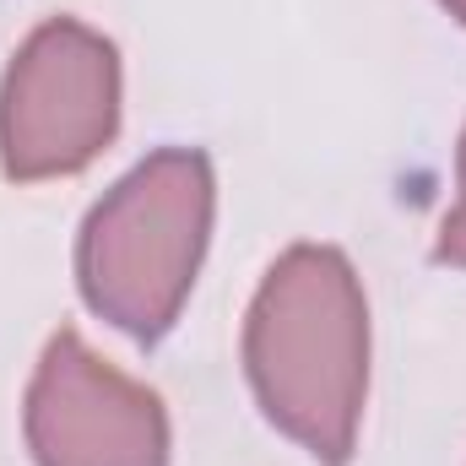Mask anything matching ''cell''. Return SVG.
Returning <instances> with one entry per match:
<instances>
[{
    "instance_id": "obj_2",
    "label": "cell",
    "mask_w": 466,
    "mask_h": 466,
    "mask_svg": "<svg viewBox=\"0 0 466 466\" xmlns=\"http://www.w3.org/2000/svg\"><path fill=\"white\" fill-rule=\"evenodd\" d=\"M218 179L201 147H163L141 157L87 212L76 238V288L136 342L174 331L212 244Z\"/></svg>"
},
{
    "instance_id": "obj_3",
    "label": "cell",
    "mask_w": 466,
    "mask_h": 466,
    "mask_svg": "<svg viewBox=\"0 0 466 466\" xmlns=\"http://www.w3.org/2000/svg\"><path fill=\"white\" fill-rule=\"evenodd\" d=\"M115 136L119 49L76 16H49L0 76V174L16 185L66 179Z\"/></svg>"
},
{
    "instance_id": "obj_1",
    "label": "cell",
    "mask_w": 466,
    "mask_h": 466,
    "mask_svg": "<svg viewBox=\"0 0 466 466\" xmlns=\"http://www.w3.org/2000/svg\"><path fill=\"white\" fill-rule=\"evenodd\" d=\"M244 374L260 412L320 466H348L369 396V304L337 244H293L244 315Z\"/></svg>"
},
{
    "instance_id": "obj_4",
    "label": "cell",
    "mask_w": 466,
    "mask_h": 466,
    "mask_svg": "<svg viewBox=\"0 0 466 466\" xmlns=\"http://www.w3.org/2000/svg\"><path fill=\"white\" fill-rule=\"evenodd\" d=\"M22 434L38 466H168L163 396L104 363L71 326L33 369Z\"/></svg>"
},
{
    "instance_id": "obj_5",
    "label": "cell",
    "mask_w": 466,
    "mask_h": 466,
    "mask_svg": "<svg viewBox=\"0 0 466 466\" xmlns=\"http://www.w3.org/2000/svg\"><path fill=\"white\" fill-rule=\"evenodd\" d=\"M434 260H440V266H456V271H466V130H461V147H456V207H451V218L440 223Z\"/></svg>"
},
{
    "instance_id": "obj_6",
    "label": "cell",
    "mask_w": 466,
    "mask_h": 466,
    "mask_svg": "<svg viewBox=\"0 0 466 466\" xmlns=\"http://www.w3.org/2000/svg\"><path fill=\"white\" fill-rule=\"evenodd\" d=\"M440 5H445V11H451V16L466 27V0H440Z\"/></svg>"
}]
</instances>
